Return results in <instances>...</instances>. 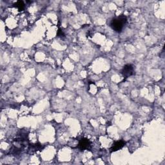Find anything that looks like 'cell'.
<instances>
[{"instance_id": "6da1fadb", "label": "cell", "mask_w": 165, "mask_h": 165, "mask_svg": "<svg viewBox=\"0 0 165 165\" xmlns=\"http://www.w3.org/2000/svg\"><path fill=\"white\" fill-rule=\"evenodd\" d=\"M127 17L124 15H121L119 17L114 18L111 22V27L117 33H121L123 29L124 25L127 23Z\"/></svg>"}, {"instance_id": "7a4b0ae2", "label": "cell", "mask_w": 165, "mask_h": 165, "mask_svg": "<svg viewBox=\"0 0 165 165\" xmlns=\"http://www.w3.org/2000/svg\"><path fill=\"white\" fill-rule=\"evenodd\" d=\"M121 73L124 78H127V77L134 74L135 67L131 65V64L126 65L124 66V67L121 70Z\"/></svg>"}, {"instance_id": "3957f363", "label": "cell", "mask_w": 165, "mask_h": 165, "mask_svg": "<svg viewBox=\"0 0 165 165\" xmlns=\"http://www.w3.org/2000/svg\"><path fill=\"white\" fill-rule=\"evenodd\" d=\"M90 146H91V142L89 139H86V138L81 139L80 141L79 144H78V146H77L78 148L82 151L89 150V149L90 148Z\"/></svg>"}, {"instance_id": "277c9868", "label": "cell", "mask_w": 165, "mask_h": 165, "mask_svg": "<svg viewBox=\"0 0 165 165\" xmlns=\"http://www.w3.org/2000/svg\"><path fill=\"white\" fill-rule=\"evenodd\" d=\"M125 144H126L125 141L123 140L117 141V142L113 144L111 148V152H116L117 150H120V149H121L123 146H124Z\"/></svg>"}, {"instance_id": "5b68a950", "label": "cell", "mask_w": 165, "mask_h": 165, "mask_svg": "<svg viewBox=\"0 0 165 165\" xmlns=\"http://www.w3.org/2000/svg\"><path fill=\"white\" fill-rule=\"evenodd\" d=\"M14 6L18 9L19 11H22L25 9V4L23 1H18L14 4Z\"/></svg>"}, {"instance_id": "8992f818", "label": "cell", "mask_w": 165, "mask_h": 165, "mask_svg": "<svg viewBox=\"0 0 165 165\" xmlns=\"http://www.w3.org/2000/svg\"><path fill=\"white\" fill-rule=\"evenodd\" d=\"M57 36H58V37H61V38H62V37H65V33H63V31L61 30V29H59V30H58V33H57Z\"/></svg>"}]
</instances>
